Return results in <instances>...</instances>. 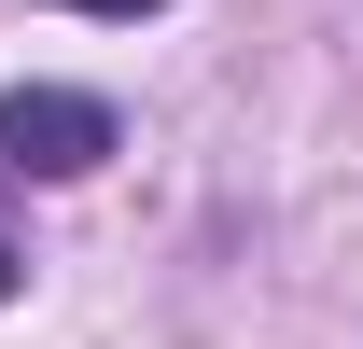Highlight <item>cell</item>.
Listing matches in <instances>:
<instances>
[{
	"instance_id": "obj_1",
	"label": "cell",
	"mask_w": 363,
	"mask_h": 349,
	"mask_svg": "<svg viewBox=\"0 0 363 349\" xmlns=\"http://www.w3.org/2000/svg\"><path fill=\"white\" fill-rule=\"evenodd\" d=\"M112 140H126V126H112V98H84V84H14V98H0V154L43 168V182H84Z\"/></svg>"
},
{
	"instance_id": "obj_3",
	"label": "cell",
	"mask_w": 363,
	"mask_h": 349,
	"mask_svg": "<svg viewBox=\"0 0 363 349\" xmlns=\"http://www.w3.org/2000/svg\"><path fill=\"white\" fill-rule=\"evenodd\" d=\"M14 279H28V252H14V238H0V307H14Z\"/></svg>"
},
{
	"instance_id": "obj_2",
	"label": "cell",
	"mask_w": 363,
	"mask_h": 349,
	"mask_svg": "<svg viewBox=\"0 0 363 349\" xmlns=\"http://www.w3.org/2000/svg\"><path fill=\"white\" fill-rule=\"evenodd\" d=\"M70 14H168V0H70Z\"/></svg>"
}]
</instances>
